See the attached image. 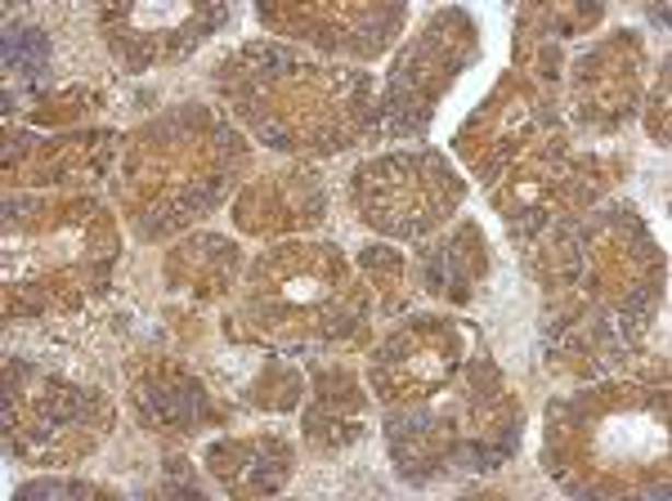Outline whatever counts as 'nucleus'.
I'll return each instance as SVG.
<instances>
[{
	"instance_id": "1",
	"label": "nucleus",
	"mask_w": 672,
	"mask_h": 501,
	"mask_svg": "<svg viewBox=\"0 0 672 501\" xmlns=\"http://www.w3.org/2000/svg\"><path fill=\"white\" fill-rule=\"evenodd\" d=\"M45 36L40 32H10L5 36V59H10V68H19V72H40L45 68Z\"/></svg>"
}]
</instances>
